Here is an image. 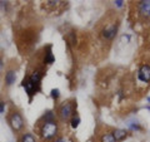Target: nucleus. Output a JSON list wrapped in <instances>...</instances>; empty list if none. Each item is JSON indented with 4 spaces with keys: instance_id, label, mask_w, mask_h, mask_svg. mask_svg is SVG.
Here are the masks:
<instances>
[{
    "instance_id": "obj_1",
    "label": "nucleus",
    "mask_w": 150,
    "mask_h": 142,
    "mask_svg": "<svg viewBox=\"0 0 150 142\" xmlns=\"http://www.w3.org/2000/svg\"><path fill=\"white\" fill-rule=\"evenodd\" d=\"M60 127L58 120L38 121V135L43 142H53L59 137Z\"/></svg>"
},
{
    "instance_id": "obj_2",
    "label": "nucleus",
    "mask_w": 150,
    "mask_h": 142,
    "mask_svg": "<svg viewBox=\"0 0 150 142\" xmlns=\"http://www.w3.org/2000/svg\"><path fill=\"white\" fill-rule=\"evenodd\" d=\"M75 101L74 99H68V101H64L62 105L58 107V113H56V116H58L59 121L60 122H68L71 120V117L75 115Z\"/></svg>"
},
{
    "instance_id": "obj_3",
    "label": "nucleus",
    "mask_w": 150,
    "mask_h": 142,
    "mask_svg": "<svg viewBox=\"0 0 150 142\" xmlns=\"http://www.w3.org/2000/svg\"><path fill=\"white\" fill-rule=\"evenodd\" d=\"M118 29H119V22H110L106 23V24L101 28L100 30V38L103 42L105 43H111L112 40L115 39L116 34H118Z\"/></svg>"
},
{
    "instance_id": "obj_4",
    "label": "nucleus",
    "mask_w": 150,
    "mask_h": 142,
    "mask_svg": "<svg viewBox=\"0 0 150 142\" xmlns=\"http://www.w3.org/2000/svg\"><path fill=\"white\" fill-rule=\"evenodd\" d=\"M8 122H9V125H10L11 130L15 132V133H20V132L24 130V127H25L24 118H23L21 113L19 112V111H16V110L15 111H11L10 113H9Z\"/></svg>"
},
{
    "instance_id": "obj_5",
    "label": "nucleus",
    "mask_w": 150,
    "mask_h": 142,
    "mask_svg": "<svg viewBox=\"0 0 150 142\" xmlns=\"http://www.w3.org/2000/svg\"><path fill=\"white\" fill-rule=\"evenodd\" d=\"M137 77H138V80L140 83L149 84L150 83V64L143 63L140 65L138 72H137Z\"/></svg>"
},
{
    "instance_id": "obj_6",
    "label": "nucleus",
    "mask_w": 150,
    "mask_h": 142,
    "mask_svg": "<svg viewBox=\"0 0 150 142\" xmlns=\"http://www.w3.org/2000/svg\"><path fill=\"white\" fill-rule=\"evenodd\" d=\"M44 75H45V70L43 68H40V67H36L29 75H28V77H29V79L31 80V83L40 91V88H41V80H43Z\"/></svg>"
},
{
    "instance_id": "obj_7",
    "label": "nucleus",
    "mask_w": 150,
    "mask_h": 142,
    "mask_svg": "<svg viewBox=\"0 0 150 142\" xmlns=\"http://www.w3.org/2000/svg\"><path fill=\"white\" fill-rule=\"evenodd\" d=\"M137 9H138V14L143 19H150V0L138 1Z\"/></svg>"
},
{
    "instance_id": "obj_8",
    "label": "nucleus",
    "mask_w": 150,
    "mask_h": 142,
    "mask_svg": "<svg viewBox=\"0 0 150 142\" xmlns=\"http://www.w3.org/2000/svg\"><path fill=\"white\" fill-rule=\"evenodd\" d=\"M21 86H23V88L25 89V93L28 94V96H29V98H30V99H31L33 97H34L38 92H39V89H38V88L34 86V84L31 83V80L29 79V77H28V75H26V77H25L24 79H23Z\"/></svg>"
},
{
    "instance_id": "obj_9",
    "label": "nucleus",
    "mask_w": 150,
    "mask_h": 142,
    "mask_svg": "<svg viewBox=\"0 0 150 142\" xmlns=\"http://www.w3.org/2000/svg\"><path fill=\"white\" fill-rule=\"evenodd\" d=\"M55 62V57L53 54V45L49 44L44 48V53H43V64L45 65H49V64H53Z\"/></svg>"
},
{
    "instance_id": "obj_10",
    "label": "nucleus",
    "mask_w": 150,
    "mask_h": 142,
    "mask_svg": "<svg viewBox=\"0 0 150 142\" xmlns=\"http://www.w3.org/2000/svg\"><path fill=\"white\" fill-rule=\"evenodd\" d=\"M4 80H5L6 87H11L13 84L15 83V80H16V72H15L14 69H9V70H6L5 78H4Z\"/></svg>"
},
{
    "instance_id": "obj_11",
    "label": "nucleus",
    "mask_w": 150,
    "mask_h": 142,
    "mask_svg": "<svg viewBox=\"0 0 150 142\" xmlns=\"http://www.w3.org/2000/svg\"><path fill=\"white\" fill-rule=\"evenodd\" d=\"M112 136H114V138L116 140V142H120V141H123L124 138H126L128 137V131H125V130H121V128H115V130H112Z\"/></svg>"
},
{
    "instance_id": "obj_12",
    "label": "nucleus",
    "mask_w": 150,
    "mask_h": 142,
    "mask_svg": "<svg viewBox=\"0 0 150 142\" xmlns=\"http://www.w3.org/2000/svg\"><path fill=\"white\" fill-rule=\"evenodd\" d=\"M99 142H116V140L114 138V136H112V132H104V133L100 136Z\"/></svg>"
},
{
    "instance_id": "obj_13",
    "label": "nucleus",
    "mask_w": 150,
    "mask_h": 142,
    "mask_svg": "<svg viewBox=\"0 0 150 142\" xmlns=\"http://www.w3.org/2000/svg\"><path fill=\"white\" fill-rule=\"evenodd\" d=\"M80 117H79L78 113H75V115L71 117V120H70V126H71V128H78L79 125H80Z\"/></svg>"
},
{
    "instance_id": "obj_14",
    "label": "nucleus",
    "mask_w": 150,
    "mask_h": 142,
    "mask_svg": "<svg viewBox=\"0 0 150 142\" xmlns=\"http://www.w3.org/2000/svg\"><path fill=\"white\" fill-rule=\"evenodd\" d=\"M68 39H69V43L71 45H75L76 44V34H75V32H70L68 34Z\"/></svg>"
},
{
    "instance_id": "obj_15",
    "label": "nucleus",
    "mask_w": 150,
    "mask_h": 142,
    "mask_svg": "<svg viewBox=\"0 0 150 142\" xmlns=\"http://www.w3.org/2000/svg\"><path fill=\"white\" fill-rule=\"evenodd\" d=\"M50 96H51V98L54 99V101H56L59 97H60V91L58 88H54V89H51V92H50Z\"/></svg>"
},
{
    "instance_id": "obj_16",
    "label": "nucleus",
    "mask_w": 150,
    "mask_h": 142,
    "mask_svg": "<svg viewBox=\"0 0 150 142\" xmlns=\"http://www.w3.org/2000/svg\"><path fill=\"white\" fill-rule=\"evenodd\" d=\"M129 127H130V130H133V131H142L143 130L139 123H130Z\"/></svg>"
},
{
    "instance_id": "obj_17",
    "label": "nucleus",
    "mask_w": 150,
    "mask_h": 142,
    "mask_svg": "<svg viewBox=\"0 0 150 142\" xmlns=\"http://www.w3.org/2000/svg\"><path fill=\"white\" fill-rule=\"evenodd\" d=\"M5 107H6L5 101H0V113H4V112H5Z\"/></svg>"
},
{
    "instance_id": "obj_18",
    "label": "nucleus",
    "mask_w": 150,
    "mask_h": 142,
    "mask_svg": "<svg viewBox=\"0 0 150 142\" xmlns=\"http://www.w3.org/2000/svg\"><path fill=\"white\" fill-rule=\"evenodd\" d=\"M114 4L118 8H123L124 6V1H121V0H116V1H114Z\"/></svg>"
},
{
    "instance_id": "obj_19",
    "label": "nucleus",
    "mask_w": 150,
    "mask_h": 142,
    "mask_svg": "<svg viewBox=\"0 0 150 142\" xmlns=\"http://www.w3.org/2000/svg\"><path fill=\"white\" fill-rule=\"evenodd\" d=\"M53 142H67V140H65V138H64V137H62V136H59V137H58V138H56V140H54Z\"/></svg>"
},
{
    "instance_id": "obj_20",
    "label": "nucleus",
    "mask_w": 150,
    "mask_h": 142,
    "mask_svg": "<svg viewBox=\"0 0 150 142\" xmlns=\"http://www.w3.org/2000/svg\"><path fill=\"white\" fill-rule=\"evenodd\" d=\"M4 67V63H3V58H1V57H0V69H1Z\"/></svg>"
},
{
    "instance_id": "obj_21",
    "label": "nucleus",
    "mask_w": 150,
    "mask_h": 142,
    "mask_svg": "<svg viewBox=\"0 0 150 142\" xmlns=\"http://www.w3.org/2000/svg\"><path fill=\"white\" fill-rule=\"evenodd\" d=\"M146 101H148V102L150 103V97H148V98H146Z\"/></svg>"
}]
</instances>
